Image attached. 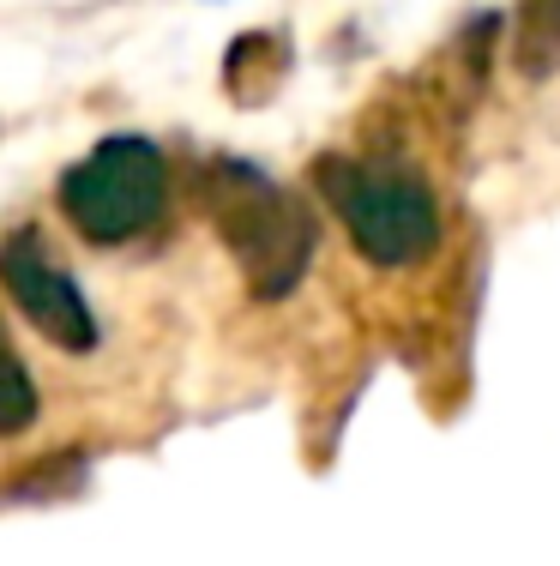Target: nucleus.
Masks as SVG:
<instances>
[{
	"instance_id": "nucleus-1",
	"label": "nucleus",
	"mask_w": 560,
	"mask_h": 566,
	"mask_svg": "<svg viewBox=\"0 0 560 566\" xmlns=\"http://www.w3.org/2000/svg\"><path fill=\"white\" fill-rule=\"evenodd\" d=\"M199 199H205V218L218 223L223 248L235 253V265H242L247 290L260 302H277V295L296 290L314 253V223L284 187L265 181L260 169L235 164V157H218L199 175Z\"/></svg>"
},
{
	"instance_id": "nucleus-2",
	"label": "nucleus",
	"mask_w": 560,
	"mask_h": 566,
	"mask_svg": "<svg viewBox=\"0 0 560 566\" xmlns=\"http://www.w3.org/2000/svg\"><path fill=\"white\" fill-rule=\"evenodd\" d=\"M314 181L362 260L398 272V265H422L440 248V206L422 175L398 164H362V157H326Z\"/></svg>"
},
{
	"instance_id": "nucleus-3",
	"label": "nucleus",
	"mask_w": 560,
	"mask_h": 566,
	"mask_svg": "<svg viewBox=\"0 0 560 566\" xmlns=\"http://www.w3.org/2000/svg\"><path fill=\"white\" fill-rule=\"evenodd\" d=\"M169 199V169L163 151L139 133H115V139L91 145L73 169L61 175V211L85 241H133L163 218Z\"/></svg>"
},
{
	"instance_id": "nucleus-4",
	"label": "nucleus",
	"mask_w": 560,
	"mask_h": 566,
	"mask_svg": "<svg viewBox=\"0 0 560 566\" xmlns=\"http://www.w3.org/2000/svg\"><path fill=\"white\" fill-rule=\"evenodd\" d=\"M0 283H7V295L19 302V314L31 319L49 344H61V349H91L97 344V319H91L85 295H78V283L49 260V248L36 241V229L7 235V248H0Z\"/></svg>"
},
{
	"instance_id": "nucleus-5",
	"label": "nucleus",
	"mask_w": 560,
	"mask_h": 566,
	"mask_svg": "<svg viewBox=\"0 0 560 566\" xmlns=\"http://www.w3.org/2000/svg\"><path fill=\"white\" fill-rule=\"evenodd\" d=\"M513 61L525 78H554L560 73V0H525V7H518Z\"/></svg>"
},
{
	"instance_id": "nucleus-6",
	"label": "nucleus",
	"mask_w": 560,
	"mask_h": 566,
	"mask_svg": "<svg viewBox=\"0 0 560 566\" xmlns=\"http://www.w3.org/2000/svg\"><path fill=\"white\" fill-rule=\"evenodd\" d=\"M36 422V386L24 374L19 349L0 338V434H24Z\"/></svg>"
}]
</instances>
